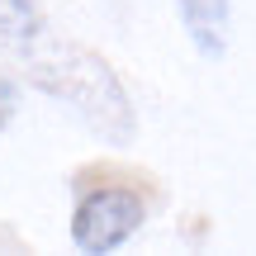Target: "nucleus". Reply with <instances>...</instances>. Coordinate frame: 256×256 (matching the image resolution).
<instances>
[{"label": "nucleus", "instance_id": "obj_3", "mask_svg": "<svg viewBox=\"0 0 256 256\" xmlns=\"http://www.w3.org/2000/svg\"><path fill=\"white\" fill-rule=\"evenodd\" d=\"M176 5H180V24L190 43L204 57L228 52V0H176Z\"/></svg>", "mask_w": 256, "mask_h": 256}, {"label": "nucleus", "instance_id": "obj_4", "mask_svg": "<svg viewBox=\"0 0 256 256\" xmlns=\"http://www.w3.org/2000/svg\"><path fill=\"white\" fill-rule=\"evenodd\" d=\"M14 110H19V86L0 76V133L10 128V119H14Z\"/></svg>", "mask_w": 256, "mask_h": 256}, {"label": "nucleus", "instance_id": "obj_1", "mask_svg": "<svg viewBox=\"0 0 256 256\" xmlns=\"http://www.w3.org/2000/svg\"><path fill=\"white\" fill-rule=\"evenodd\" d=\"M0 48L24 66L38 90L66 104L95 138H104L110 147L133 142V104L110 62H100L81 43L57 38L34 0H0Z\"/></svg>", "mask_w": 256, "mask_h": 256}, {"label": "nucleus", "instance_id": "obj_2", "mask_svg": "<svg viewBox=\"0 0 256 256\" xmlns=\"http://www.w3.org/2000/svg\"><path fill=\"white\" fill-rule=\"evenodd\" d=\"M147 218V204L138 190L128 185H95V190L81 194L72 214V242L86 256H104V252H119Z\"/></svg>", "mask_w": 256, "mask_h": 256}]
</instances>
